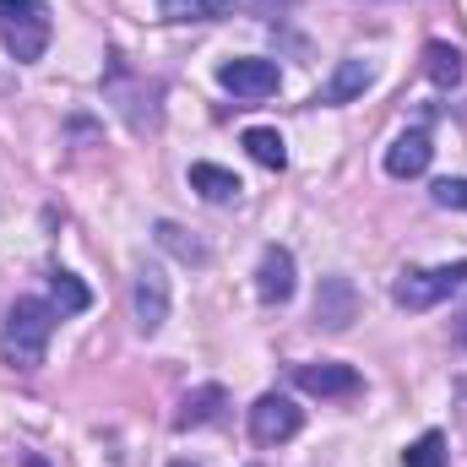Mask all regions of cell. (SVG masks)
<instances>
[{"mask_svg":"<svg viewBox=\"0 0 467 467\" xmlns=\"http://www.w3.org/2000/svg\"><path fill=\"white\" fill-rule=\"evenodd\" d=\"M49 337H55V305L44 299H16L5 310V327H0V353L5 364L16 369H38L44 353H49Z\"/></svg>","mask_w":467,"mask_h":467,"instance_id":"cell-1","label":"cell"},{"mask_svg":"<svg viewBox=\"0 0 467 467\" xmlns=\"http://www.w3.org/2000/svg\"><path fill=\"white\" fill-rule=\"evenodd\" d=\"M0 38L16 60H38L49 49V11L44 0H0Z\"/></svg>","mask_w":467,"mask_h":467,"instance_id":"cell-2","label":"cell"},{"mask_svg":"<svg viewBox=\"0 0 467 467\" xmlns=\"http://www.w3.org/2000/svg\"><path fill=\"white\" fill-rule=\"evenodd\" d=\"M462 283H467V261H457V266H430V272L408 266V272L391 283V299H397L402 310H435V305L451 299Z\"/></svg>","mask_w":467,"mask_h":467,"instance_id":"cell-3","label":"cell"},{"mask_svg":"<svg viewBox=\"0 0 467 467\" xmlns=\"http://www.w3.org/2000/svg\"><path fill=\"white\" fill-rule=\"evenodd\" d=\"M218 82L229 88L234 99H272L277 88H283V71H277V60H261V55H244V60H223L218 66Z\"/></svg>","mask_w":467,"mask_h":467,"instance_id":"cell-4","label":"cell"},{"mask_svg":"<svg viewBox=\"0 0 467 467\" xmlns=\"http://www.w3.org/2000/svg\"><path fill=\"white\" fill-rule=\"evenodd\" d=\"M299 424H305V413L294 408V397L266 391V397L250 408V435H255V446H283V441L299 435Z\"/></svg>","mask_w":467,"mask_h":467,"instance_id":"cell-5","label":"cell"},{"mask_svg":"<svg viewBox=\"0 0 467 467\" xmlns=\"http://www.w3.org/2000/svg\"><path fill=\"white\" fill-rule=\"evenodd\" d=\"M163 321H169V277L163 266H141L136 272V327L152 337L163 332Z\"/></svg>","mask_w":467,"mask_h":467,"instance_id":"cell-6","label":"cell"},{"mask_svg":"<svg viewBox=\"0 0 467 467\" xmlns=\"http://www.w3.org/2000/svg\"><path fill=\"white\" fill-rule=\"evenodd\" d=\"M255 294H261V305H288L294 299V255L283 244H266V255L255 266Z\"/></svg>","mask_w":467,"mask_h":467,"instance_id":"cell-7","label":"cell"},{"mask_svg":"<svg viewBox=\"0 0 467 467\" xmlns=\"http://www.w3.org/2000/svg\"><path fill=\"white\" fill-rule=\"evenodd\" d=\"M435 147H430V130H402L391 147H386V174L391 180H419L430 169Z\"/></svg>","mask_w":467,"mask_h":467,"instance_id":"cell-8","label":"cell"},{"mask_svg":"<svg viewBox=\"0 0 467 467\" xmlns=\"http://www.w3.org/2000/svg\"><path fill=\"white\" fill-rule=\"evenodd\" d=\"M294 380L310 397H353L358 391V369L353 364H299Z\"/></svg>","mask_w":467,"mask_h":467,"instance_id":"cell-9","label":"cell"},{"mask_svg":"<svg viewBox=\"0 0 467 467\" xmlns=\"http://www.w3.org/2000/svg\"><path fill=\"white\" fill-rule=\"evenodd\" d=\"M353 316H358L353 283H348V277H327V283H321V294H316V321H321V327H332V332H343Z\"/></svg>","mask_w":467,"mask_h":467,"instance_id":"cell-10","label":"cell"},{"mask_svg":"<svg viewBox=\"0 0 467 467\" xmlns=\"http://www.w3.org/2000/svg\"><path fill=\"white\" fill-rule=\"evenodd\" d=\"M223 386H196V391H185L180 397V413H174V430H202V424H213L218 413H223Z\"/></svg>","mask_w":467,"mask_h":467,"instance_id":"cell-11","label":"cell"},{"mask_svg":"<svg viewBox=\"0 0 467 467\" xmlns=\"http://www.w3.org/2000/svg\"><path fill=\"white\" fill-rule=\"evenodd\" d=\"M369 82H375V66H364V60H337V71H332V82L321 88L316 104H353Z\"/></svg>","mask_w":467,"mask_h":467,"instance_id":"cell-12","label":"cell"},{"mask_svg":"<svg viewBox=\"0 0 467 467\" xmlns=\"http://www.w3.org/2000/svg\"><path fill=\"white\" fill-rule=\"evenodd\" d=\"M424 77L435 82V88H457L462 82V49L457 44H424Z\"/></svg>","mask_w":467,"mask_h":467,"instance_id":"cell-13","label":"cell"},{"mask_svg":"<svg viewBox=\"0 0 467 467\" xmlns=\"http://www.w3.org/2000/svg\"><path fill=\"white\" fill-rule=\"evenodd\" d=\"M191 191H202L207 202H234L244 185H239V174L218 169V163H191Z\"/></svg>","mask_w":467,"mask_h":467,"instance_id":"cell-14","label":"cell"},{"mask_svg":"<svg viewBox=\"0 0 467 467\" xmlns=\"http://www.w3.org/2000/svg\"><path fill=\"white\" fill-rule=\"evenodd\" d=\"M244 152H250L261 169H272V174L288 169V147H283V136L266 130V125H250V130H244Z\"/></svg>","mask_w":467,"mask_h":467,"instance_id":"cell-15","label":"cell"},{"mask_svg":"<svg viewBox=\"0 0 467 467\" xmlns=\"http://www.w3.org/2000/svg\"><path fill=\"white\" fill-rule=\"evenodd\" d=\"M49 299H55L60 316H82V310L93 305V294H88L82 277H71V272H49Z\"/></svg>","mask_w":467,"mask_h":467,"instance_id":"cell-16","label":"cell"},{"mask_svg":"<svg viewBox=\"0 0 467 467\" xmlns=\"http://www.w3.org/2000/svg\"><path fill=\"white\" fill-rule=\"evenodd\" d=\"M163 11L174 22H218L234 11V0H163Z\"/></svg>","mask_w":467,"mask_h":467,"instance_id":"cell-17","label":"cell"},{"mask_svg":"<svg viewBox=\"0 0 467 467\" xmlns=\"http://www.w3.org/2000/svg\"><path fill=\"white\" fill-rule=\"evenodd\" d=\"M402 467H446V435H441V430L419 435V441L402 451Z\"/></svg>","mask_w":467,"mask_h":467,"instance_id":"cell-18","label":"cell"},{"mask_svg":"<svg viewBox=\"0 0 467 467\" xmlns=\"http://www.w3.org/2000/svg\"><path fill=\"white\" fill-rule=\"evenodd\" d=\"M158 244H163V250H174L180 261H207V250H202L196 239H185L180 223H158Z\"/></svg>","mask_w":467,"mask_h":467,"instance_id":"cell-19","label":"cell"},{"mask_svg":"<svg viewBox=\"0 0 467 467\" xmlns=\"http://www.w3.org/2000/svg\"><path fill=\"white\" fill-rule=\"evenodd\" d=\"M435 207H451V213H467V180H435Z\"/></svg>","mask_w":467,"mask_h":467,"instance_id":"cell-20","label":"cell"},{"mask_svg":"<svg viewBox=\"0 0 467 467\" xmlns=\"http://www.w3.org/2000/svg\"><path fill=\"white\" fill-rule=\"evenodd\" d=\"M451 332H457V343L467 348V310H457V321H451Z\"/></svg>","mask_w":467,"mask_h":467,"instance_id":"cell-21","label":"cell"},{"mask_svg":"<svg viewBox=\"0 0 467 467\" xmlns=\"http://www.w3.org/2000/svg\"><path fill=\"white\" fill-rule=\"evenodd\" d=\"M457 402H462V424H467V380L457 386Z\"/></svg>","mask_w":467,"mask_h":467,"instance_id":"cell-22","label":"cell"},{"mask_svg":"<svg viewBox=\"0 0 467 467\" xmlns=\"http://www.w3.org/2000/svg\"><path fill=\"white\" fill-rule=\"evenodd\" d=\"M27 467H44V462H38V457H33V462H27Z\"/></svg>","mask_w":467,"mask_h":467,"instance_id":"cell-23","label":"cell"},{"mask_svg":"<svg viewBox=\"0 0 467 467\" xmlns=\"http://www.w3.org/2000/svg\"><path fill=\"white\" fill-rule=\"evenodd\" d=\"M174 467H191V462H174Z\"/></svg>","mask_w":467,"mask_h":467,"instance_id":"cell-24","label":"cell"}]
</instances>
